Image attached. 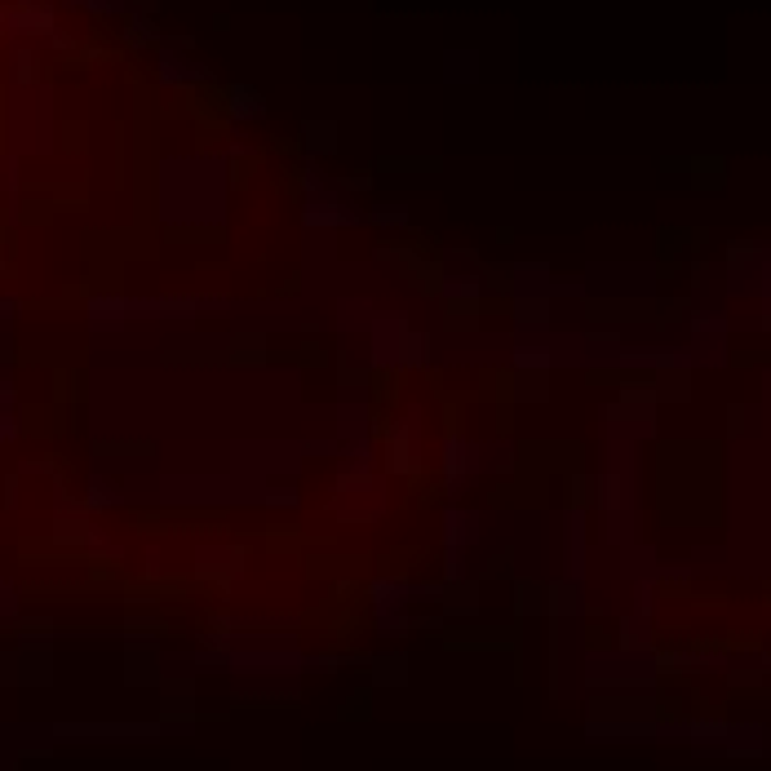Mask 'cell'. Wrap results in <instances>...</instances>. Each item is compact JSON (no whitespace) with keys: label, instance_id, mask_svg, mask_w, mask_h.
<instances>
[{"label":"cell","instance_id":"5","mask_svg":"<svg viewBox=\"0 0 771 771\" xmlns=\"http://www.w3.org/2000/svg\"><path fill=\"white\" fill-rule=\"evenodd\" d=\"M226 111H231L235 120H249V116H262L266 102H262V94H257V89L235 85V89H226Z\"/></svg>","mask_w":771,"mask_h":771},{"label":"cell","instance_id":"7","mask_svg":"<svg viewBox=\"0 0 771 771\" xmlns=\"http://www.w3.org/2000/svg\"><path fill=\"white\" fill-rule=\"evenodd\" d=\"M333 125H320V120H315V125H302V138H306V147H315V151H333Z\"/></svg>","mask_w":771,"mask_h":771},{"label":"cell","instance_id":"2","mask_svg":"<svg viewBox=\"0 0 771 771\" xmlns=\"http://www.w3.org/2000/svg\"><path fill=\"white\" fill-rule=\"evenodd\" d=\"M479 461H475V444H466L461 435H448L444 439V457H439V475H444V488L457 497L470 479H475Z\"/></svg>","mask_w":771,"mask_h":771},{"label":"cell","instance_id":"3","mask_svg":"<svg viewBox=\"0 0 771 771\" xmlns=\"http://www.w3.org/2000/svg\"><path fill=\"white\" fill-rule=\"evenodd\" d=\"M129 320H133V302H125V297H94V302H89V328H94V333L125 328Z\"/></svg>","mask_w":771,"mask_h":771},{"label":"cell","instance_id":"6","mask_svg":"<svg viewBox=\"0 0 771 771\" xmlns=\"http://www.w3.org/2000/svg\"><path fill=\"white\" fill-rule=\"evenodd\" d=\"M373 678H377V683H390V687L404 683V678H408V661H404V656H373Z\"/></svg>","mask_w":771,"mask_h":771},{"label":"cell","instance_id":"8","mask_svg":"<svg viewBox=\"0 0 771 771\" xmlns=\"http://www.w3.org/2000/svg\"><path fill=\"white\" fill-rule=\"evenodd\" d=\"M23 435V421H18L14 408H0V444H14Z\"/></svg>","mask_w":771,"mask_h":771},{"label":"cell","instance_id":"4","mask_svg":"<svg viewBox=\"0 0 771 771\" xmlns=\"http://www.w3.org/2000/svg\"><path fill=\"white\" fill-rule=\"evenodd\" d=\"M85 506H89V510L125 506V492H120V483H111V479H102V475H89V483H85Z\"/></svg>","mask_w":771,"mask_h":771},{"label":"cell","instance_id":"1","mask_svg":"<svg viewBox=\"0 0 771 771\" xmlns=\"http://www.w3.org/2000/svg\"><path fill=\"white\" fill-rule=\"evenodd\" d=\"M386 466L390 475H417L421 470V408H413L408 417H399L386 435Z\"/></svg>","mask_w":771,"mask_h":771}]
</instances>
